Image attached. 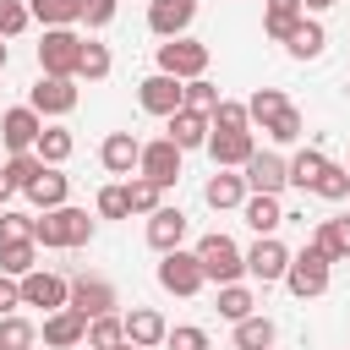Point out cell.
<instances>
[{"mask_svg":"<svg viewBox=\"0 0 350 350\" xmlns=\"http://www.w3.org/2000/svg\"><path fill=\"white\" fill-rule=\"evenodd\" d=\"M93 241V219H88V208H49V213H33V246H66V252H77V246H88Z\"/></svg>","mask_w":350,"mask_h":350,"instance_id":"obj_1","label":"cell"},{"mask_svg":"<svg viewBox=\"0 0 350 350\" xmlns=\"http://www.w3.org/2000/svg\"><path fill=\"white\" fill-rule=\"evenodd\" d=\"M197 262H202V279H208V284H241V279H246L241 246H235L230 235H219V230L197 241Z\"/></svg>","mask_w":350,"mask_h":350,"instance_id":"obj_2","label":"cell"},{"mask_svg":"<svg viewBox=\"0 0 350 350\" xmlns=\"http://www.w3.org/2000/svg\"><path fill=\"white\" fill-rule=\"evenodd\" d=\"M77 55H82L77 27H44V38H38V71L44 77H77Z\"/></svg>","mask_w":350,"mask_h":350,"instance_id":"obj_3","label":"cell"},{"mask_svg":"<svg viewBox=\"0 0 350 350\" xmlns=\"http://www.w3.org/2000/svg\"><path fill=\"white\" fill-rule=\"evenodd\" d=\"M208 60H213V49H208L202 38H164V44H159V71H164V77H175V82L202 77V71H208Z\"/></svg>","mask_w":350,"mask_h":350,"instance_id":"obj_4","label":"cell"},{"mask_svg":"<svg viewBox=\"0 0 350 350\" xmlns=\"http://www.w3.org/2000/svg\"><path fill=\"white\" fill-rule=\"evenodd\" d=\"M328 268H334V262H328L317 246H301V252L290 257V268H284L290 295H301V301H306V295H323V290H328Z\"/></svg>","mask_w":350,"mask_h":350,"instance_id":"obj_5","label":"cell"},{"mask_svg":"<svg viewBox=\"0 0 350 350\" xmlns=\"http://www.w3.org/2000/svg\"><path fill=\"white\" fill-rule=\"evenodd\" d=\"M66 306H71V312H82V317L93 323V317H109V312L120 306V295H115V284H109V279H98V273H77V279H71Z\"/></svg>","mask_w":350,"mask_h":350,"instance_id":"obj_6","label":"cell"},{"mask_svg":"<svg viewBox=\"0 0 350 350\" xmlns=\"http://www.w3.org/2000/svg\"><path fill=\"white\" fill-rule=\"evenodd\" d=\"M137 175H148V180H153L159 191H170V186L180 180V148H175L170 137H153V142H142Z\"/></svg>","mask_w":350,"mask_h":350,"instance_id":"obj_7","label":"cell"},{"mask_svg":"<svg viewBox=\"0 0 350 350\" xmlns=\"http://www.w3.org/2000/svg\"><path fill=\"white\" fill-rule=\"evenodd\" d=\"M159 284L170 290V295H197L208 279H202V262H197V252H164L159 257Z\"/></svg>","mask_w":350,"mask_h":350,"instance_id":"obj_8","label":"cell"},{"mask_svg":"<svg viewBox=\"0 0 350 350\" xmlns=\"http://www.w3.org/2000/svg\"><path fill=\"white\" fill-rule=\"evenodd\" d=\"M77 77H38L33 88H27V109H38V115H71L77 109Z\"/></svg>","mask_w":350,"mask_h":350,"instance_id":"obj_9","label":"cell"},{"mask_svg":"<svg viewBox=\"0 0 350 350\" xmlns=\"http://www.w3.org/2000/svg\"><path fill=\"white\" fill-rule=\"evenodd\" d=\"M241 180H246V197H252V191H257V197H279V191L290 186V180H284V159H279V153H262V148L241 164Z\"/></svg>","mask_w":350,"mask_h":350,"instance_id":"obj_10","label":"cell"},{"mask_svg":"<svg viewBox=\"0 0 350 350\" xmlns=\"http://www.w3.org/2000/svg\"><path fill=\"white\" fill-rule=\"evenodd\" d=\"M246 257V273L252 279H262V284H279L284 279V268H290V246L279 241V235H257V246L252 252H241Z\"/></svg>","mask_w":350,"mask_h":350,"instance_id":"obj_11","label":"cell"},{"mask_svg":"<svg viewBox=\"0 0 350 350\" xmlns=\"http://www.w3.org/2000/svg\"><path fill=\"white\" fill-rule=\"evenodd\" d=\"M38 131H44V115L27 109V104H16V109L0 115V142H5V153H33Z\"/></svg>","mask_w":350,"mask_h":350,"instance_id":"obj_12","label":"cell"},{"mask_svg":"<svg viewBox=\"0 0 350 350\" xmlns=\"http://www.w3.org/2000/svg\"><path fill=\"white\" fill-rule=\"evenodd\" d=\"M22 284V306H44V317L49 312H60L66 306V295H71V279H60V273H44V268H33L27 279H16Z\"/></svg>","mask_w":350,"mask_h":350,"instance_id":"obj_13","label":"cell"},{"mask_svg":"<svg viewBox=\"0 0 350 350\" xmlns=\"http://www.w3.org/2000/svg\"><path fill=\"white\" fill-rule=\"evenodd\" d=\"M208 159H213V170H241L252 153H257V137L252 131H208Z\"/></svg>","mask_w":350,"mask_h":350,"instance_id":"obj_14","label":"cell"},{"mask_svg":"<svg viewBox=\"0 0 350 350\" xmlns=\"http://www.w3.org/2000/svg\"><path fill=\"white\" fill-rule=\"evenodd\" d=\"M191 22H197V0H153L148 5V33H159V38H186Z\"/></svg>","mask_w":350,"mask_h":350,"instance_id":"obj_15","label":"cell"},{"mask_svg":"<svg viewBox=\"0 0 350 350\" xmlns=\"http://www.w3.org/2000/svg\"><path fill=\"white\" fill-rule=\"evenodd\" d=\"M180 241H186V213L170 208V202H159L148 213V246L164 257V252H180Z\"/></svg>","mask_w":350,"mask_h":350,"instance_id":"obj_16","label":"cell"},{"mask_svg":"<svg viewBox=\"0 0 350 350\" xmlns=\"http://www.w3.org/2000/svg\"><path fill=\"white\" fill-rule=\"evenodd\" d=\"M120 328H126V345H137V350H153V345H164V334H170V323H164L159 306H131V312L120 317Z\"/></svg>","mask_w":350,"mask_h":350,"instance_id":"obj_17","label":"cell"},{"mask_svg":"<svg viewBox=\"0 0 350 350\" xmlns=\"http://www.w3.org/2000/svg\"><path fill=\"white\" fill-rule=\"evenodd\" d=\"M137 104H142L148 115H164V120H170V115L180 109V82L164 77V71H153V77L137 82Z\"/></svg>","mask_w":350,"mask_h":350,"instance_id":"obj_18","label":"cell"},{"mask_svg":"<svg viewBox=\"0 0 350 350\" xmlns=\"http://www.w3.org/2000/svg\"><path fill=\"white\" fill-rule=\"evenodd\" d=\"M137 159H142V142H137L131 131H109V137L98 142V164H104L109 175H137Z\"/></svg>","mask_w":350,"mask_h":350,"instance_id":"obj_19","label":"cell"},{"mask_svg":"<svg viewBox=\"0 0 350 350\" xmlns=\"http://www.w3.org/2000/svg\"><path fill=\"white\" fill-rule=\"evenodd\" d=\"M82 339H88V317H82V312L60 306V312L44 317V345H49V350H71V345H82Z\"/></svg>","mask_w":350,"mask_h":350,"instance_id":"obj_20","label":"cell"},{"mask_svg":"<svg viewBox=\"0 0 350 350\" xmlns=\"http://www.w3.org/2000/svg\"><path fill=\"white\" fill-rule=\"evenodd\" d=\"M208 131H213V126H208V115H197V109H175L164 137H170V142L186 153V148H202V142H208Z\"/></svg>","mask_w":350,"mask_h":350,"instance_id":"obj_21","label":"cell"},{"mask_svg":"<svg viewBox=\"0 0 350 350\" xmlns=\"http://www.w3.org/2000/svg\"><path fill=\"white\" fill-rule=\"evenodd\" d=\"M202 202H208V208H219V213H224V208H241V202H246V180H241V175H230V170H213V175H208V186H202Z\"/></svg>","mask_w":350,"mask_h":350,"instance_id":"obj_22","label":"cell"},{"mask_svg":"<svg viewBox=\"0 0 350 350\" xmlns=\"http://www.w3.org/2000/svg\"><path fill=\"white\" fill-rule=\"evenodd\" d=\"M312 246H317L328 262H345V257H350V213L323 219V224H317V235H312Z\"/></svg>","mask_w":350,"mask_h":350,"instance_id":"obj_23","label":"cell"},{"mask_svg":"<svg viewBox=\"0 0 350 350\" xmlns=\"http://www.w3.org/2000/svg\"><path fill=\"white\" fill-rule=\"evenodd\" d=\"M323 44H328V33H323V22H317V16H301V22L290 27V38H284V49H290L295 60H317V55H323Z\"/></svg>","mask_w":350,"mask_h":350,"instance_id":"obj_24","label":"cell"},{"mask_svg":"<svg viewBox=\"0 0 350 350\" xmlns=\"http://www.w3.org/2000/svg\"><path fill=\"white\" fill-rule=\"evenodd\" d=\"M66 191H71V180H66L60 170H49V164H44V175L27 186V202H33L38 213H49V208H66Z\"/></svg>","mask_w":350,"mask_h":350,"instance_id":"obj_25","label":"cell"},{"mask_svg":"<svg viewBox=\"0 0 350 350\" xmlns=\"http://www.w3.org/2000/svg\"><path fill=\"white\" fill-rule=\"evenodd\" d=\"M306 11H301V0H262V33L273 38V44H284L290 38V27L301 22Z\"/></svg>","mask_w":350,"mask_h":350,"instance_id":"obj_26","label":"cell"},{"mask_svg":"<svg viewBox=\"0 0 350 350\" xmlns=\"http://www.w3.org/2000/svg\"><path fill=\"white\" fill-rule=\"evenodd\" d=\"M241 219H246L257 235H273V230L284 224V208H279V197H257V191H252V197L241 202Z\"/></svg>","mask_w":350,"mask_h":350,"instance_id":"obj_27","label":"cell"},{"mask_svg":"<svg viewBox=\"0 0 350 350\" xmlns=\"http://www.w3.org/2000/svg\"><path fill=\"white\" fill-rule=\"evenodd\" d=\"M273 339H279V328L262 312H252V317L235 323V350H273Z\"/></svg>","mask_w":350,"mask_h":350,"instance_id":"obj_28","label":"cell"},{"mask_svg":"<svg viewBox=\"0 0 350 350\" xmlns=\"http://www.w3.org/2000/svg\"><path fill=\"white\" fill-rule=\"evenodd\" d=\"M27 16L44 27H77L82 22V0H27Z\"/></svg>","mask_w":350,"mask_h":350,"instance_id":"obj_29","label":"cell"},{"mask_svg":"<svg viewBox=\"0 0 350 350\" xmlns=\"http://www.w3.org/2000/svg\"><path fill=\"white\" fill-rule=\"evenodd\" d=\"M71 148H77V137H71L66 126H44V131H38V142H33V153H38L49 170H60V164L71 159Z\"/></svg>","mask_w":350,"mask_h":350,"instance_id":"obj_30","label":"cell"},{"mask_svg":"<svg viewBox=\"0 0 350 350\" xmlns=\"http://www.w3.org/2000/svg\"><path fill=\"white\" fill-rule=\"evenodd\" d=\"M323 170H328V159H323L317 148H301L295 159H284V180H290V186H301V191H312Z\"/></svg>","mask_w":350,"mask_h":350,"instance_id":"obj_31","label":"cell"},{"mask_svg":"<svg viewBox=\"0 0 350 350\" xmlns=\"http://www.w3.org/2000/svg\"><path fill=\"white\" fill-rule=\"evenodd\" d=\"M33 268H38V246L33 241H5L0 246V273L5 279H27Z\"/></svg>","mask_w":350,"mask_h":350,"instance_id":"obj_32","label":"cell"},{"mask_svg":"<svg viewBox=\"0 0 350 350\" xmlns=\"http://www.w3.org/2000/svg\"><path fill=\"white\" fill-rule=\"evenodd\" d=\"M109 44H93V38H82V55H77V77L82 82H104L109 77Z\"/></svg>","mask_w":350,"mask_h":350,"instance_id":"obj_33","label":"cell"},{"mask_svg":"<svg viewBox=\"0 0 350 350\" xmlns=\"http://www.w3.org/2000/svg\"><path fill=\"white\" fill-rule=\"evenodd\" d=\"M252 312H257V295H252L246 284H219V317L241 323V317H252Z\"/></svg>","mask_w":350,"mask_h":350,"instance_id":"obj_34","label":"cell"},{"mask_svg":"<svg viewBox=\"0 0 350 350\" xmlns=\"http://www.w3.org/2000/svg\"><path fill=\"white\" fill-rule=\"evenodd\" d=\"M33 345H38V328H33L22 312L0 317V350H33Z\"/></svg>","mask_w":350,"mask_h":350,"instance_id":"obj_35","label":"cell"},{"mask_svg":"<svg viewBox=\"0 0 350 350\" xmlns=\"http://www.w3.org/2000/svg\"><path fill=\"white\" fill-rule=\"evenodd\" d=\"M213 104H219V88H213L208 77H191V82H180V109L213 115Z\"/></svg>","mask_w":350,"mask_h":350,"instance_id":"obj_36","label":"cell"},{"mask_svg":"<svg viewBox=\"0 0 350 350\" xmlns=\"http://www.w3.org/2000/svg\"><path fill=\"white\" fill-rule=\"evenodd\" d=\"M284 104H290V98H284L279 88H257V93L246 98V120H252V126H268V120H273Z\"/></svg>","mask_w":350,"mask_h":350,"instance_id":"obj_37","label":"cell"},{"mask_svg":"<svg viewBox=\"0 0 350 350\" xmlns=\"http://www.w3.org/2000/svg\"><path fill=\"white\" fill-rule=\"evenodd\" d=\"M120 186H126V202H131V213H153V208L164 202V191H159L148 175H126Z\"/></svg>","mask_w":350,"mask_h":350,"instance_id":"obj_38","label":"cell"},{"mask_svg":"<svg viewBox=\"0 0 350 350\" xmlns=\"http://www.w3.org/2000/svg\"><path fill=\"white\" fill-rule=\"evenodd\" d=\"M120 339H126V328H120V317L109 312V317H93V323H88V339H82V345H88V350H115Z\"/></svg>","mask_w":350,"mask_h":350,"instance_id":"obj_39","label":"cell"},{"mask_svg":"<svg viewBox=\"0 0 350 350\" xmlns=\"http://www.w3.org/2000/svg\"><path fill=\"white\" fill-rule=\"evenodd\" d=\"M208 126H213V131H252L246 104H235V98H219V104H213V115H208Z\"/></svg>","mask_w":350,"mask_h":350,"instance_id":"obj_40","label":"cell"},{"mask_svg":"<svg viewBox=\"0 0 350 350\" xmlns=\"http://www.w3.org/2000/svg\"><path fill=\"white\" fill-rule=\"evenodd\" d=\"M5 175H11L16 191H27V186L44 175V159H38V153H11V159H5Z\"/></svg>","mask_w":350,"mask_h":350,"instance_id":"obj_41","label":"cell"},{"mask_svg":"<svg viewBox=\"0 0 350 350\" xmlns=\"http://www.w3.org/2000/svg\"><path fill=\"white\" fill-rule=\"evenodd\" d=\"M93 213H98V219H131L126 186H120V180H115V186H98V197H93Z\"/></svg>","mask_w":350,"mask_h":350,"instance_id":"obj_42","label":"cell"},{"mask_svg":"<svg viewBox=\"0 0 350 350\" xmlns=\"http://www.w3.org/2000/svg\"><path fill=\"white\" fill-rule=\"evenodd\" d=\"M312 191H317L323 202H345V197H350V170H345V164H328V170L317 175Z\"/></svg>","mask_w":350,"mask_h":350,"instance_id":"obj_43","label":"cell"},{"mask_svg":"<svg viewBox=\"0 0 350 350\" xmlns=\"http://www.w3.org/2000/svg\"><path fill=\"white\" fill-rule=\"evenodd\" d=\"M262 131H268L273 142H295V137L306 131V120H301V109H295V104H284V109H279V115H273Z\"/></svg>","mask_w":350,"mask_h":350,"instance_id":"obj_44","label":"cell"},{"mask_svg":"<svg viewBox=\"0 0 350 350\" xmlns=\"http://www.w3.org/2000/svg\"><path fill=\"white\" fill-rule=\"evenodd\" d=\"M5 241H33V213L0 208V246H5Z\"/></svg>","mask_w":350,"mask_h":350,"instance_id":"obj_45","label":"cell"},{"mask_svg":"<svg viewBox=\"0 0 350 350\" xmlns=\"http://www.w3.org/2000/svg\"><path fill=\"white\" fill-rule=\"evenodd\" d=\"M164 345H170V350H208V328L180 323V328H170V334H164Z\"/></svg>","mask_w":350,"mask_h":350,"instance_id":"obj_46","label":"cell"},{"mask_svg":"<svg viewBox=\"0 0 350 350\" xmlns=\"http://www.w3.org/2000/svg\"><path fill=\"white\" fill-rule=\"evenodd\" d=\"M27 22H33L27 16V0H0V38H16Z\"/></svg>","mask_w":350,"mask_h":350,"instance_id":"obj_47","label":"cell"},{"mask_svg":"<svg viewBox=\"0 0 350 350\" xmlns=\"http://www.w3.org/2000/svg\"><path fill=\"white\" fill-rule=\"evenodd\" d=\"M82 22L88 27H109L115 22V0H82Z\"/></svg>","mask_w":350,"mask_h":350,"instance_id":"obj_48","label":"cell"},{"mask_svg":"<svg viewBox=\"0 0 350 350\" xmlns=\"http://www.w3.org/2000/svg\"><path fill=\"white\" fill-rule=\"evenodd\" d=\"M16 306H22V284H16V279H5V273H0V317H11V312H16Z\"/></svg>","mask_w":350,"mask_h":350,"instance_id":"obj_49","label":"cell"},{"mask_svg":"<svg viewBox=\"0 0 350 350\" xmlns=\"http://www.w3.org/2000/svg\"><path fill=\"white\" fill-rule=\"evenodd\" d=\"M11 197H16V186H11V175H5V164H0V208H5Z\"/></svg>","mask_w":350,"mask_h":350,"instance_id":"obj_50","label":"cell"},{"mask_svg":"<svg viewBox=\"0 0 350 350\" xmlns=\"http://www.w3.org/2000/svg\"><path fill=\"white\" fill-rule=\"evenodd\" d=\"M328 5H339V0H301V11H306V16H317V11H328Z\"/></svg>","mask_w":350,"mask_h":350,"instance_id":"obj_51","label":"cell"},{"mask_svg":"<svg viewBox=\"0 0 350 350\" xmlns=\"http://www.w3.org/2000/svg\"><path fill=\"white\" fill-rule=\"evenodd\" d=\"M5 60H11V55H5V38H0V71H5Z\"/></svg>","mask_w":350,"mask_h":350,"instance_id":"obj_52","label":"cell"},{"mask_svg":"<svg viewBox=\"0 0 350 350\" xmlns=\"http://www.w3.org/2000/svg\"><path fill=\"white\" fill-rule=\"evenodd\" d=\"M115 350H137V345H126V339H120V345H115Z\"/></svg>","mask_w":350,"mask_h":350,"instance_id":"obj_53","label":"cell"},{"mask_svg":"<svg viewBox=\"0 0 350 350\" xmlns=\"http://www.w3.org/2000/svg\"><path fill=\"white\" fill-rule=\"evenodd\" d=\"M345 202H350V197H345Z\"/></svg>","mask_w":350,"mask_h":350,"instance_id":"obj_54","label":"cell"},{"mask_svg":"<svg viewBox=\"0 0 350 350\" xmlns=\"http://www.w3.org/2000/svg\"><path fill=\"white\" fill-rule=\"evenodd\" d=\"M345 170H350V164H345Z\"/></svg>","mask_w":350,"mask_h":350,"instance_id":"obj_55","label":"cell"}]
</instances>
